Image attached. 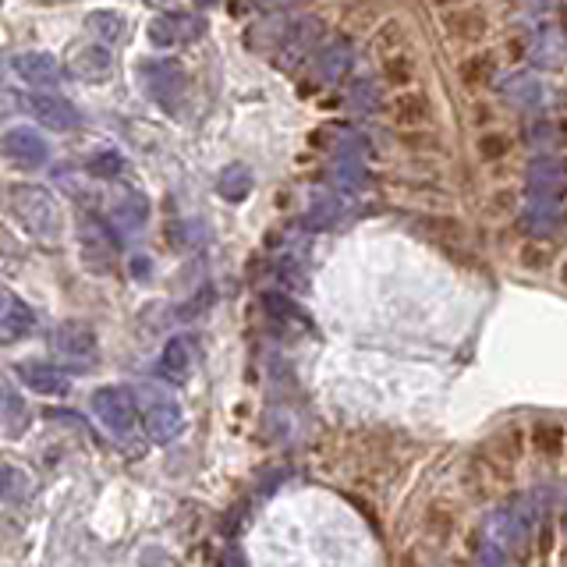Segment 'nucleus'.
I'll return each mask as SVG.
<instances>
[{
  "instance_id": "nucleus-33",
  "label": "nucleus",
  "mask_w": 567,
  "mask_h": 567,
  "mask_svg": "<svg viewBox=\"0 0 567 567\" xmlns=\"http://www.w3.org/2000/svg\"><path fill=\"white\" fill-rule=\"evenodd\" d=\"M86 171L93 178H117V174L125 171V156L117 153V149H100L86 160Z\"/></svg>"
},
{
  "instance_id": "nucleus-1",
  "label": "nucleus",
  "mask_w": 567,
  "mask_h": 567,
  "mask_svg": "<svg viewBox=\"0 0 567 567\" xmlns=\"http://www.w3.org/2000/svg\"><path fill=\"white\" fill-rule=\"evenodd\" d=\"M8 206L18 217V224H22L36 241H47V245L61 241L64 213H61V202H57V195L50 192V188L32 185V181L11 185L8 188Z\"/></svg>"
},
{
  "instance_id": "nucleus-41",
  "label": "nucleus",
  "mask_w": 567,
  "mask_h": 567,
  "mask_svg": "<svg viewBox=\"0 0 567 567\" xmlns=\"http://www.w3.org/2000/svg\"><path fill=\"white\" fill-rule=\"evenodd\" d=\"M15 302H18V298L11 295V291L4 288V284H0V316H8V312L15 309Z\"/></svg>"
},
{
  "instance_id": "nucleus-26",
  "label": "nucleus",
  "mask_w": 567,
  "mask_h": 567,
  "mask_svg": "<svg viewBox=\"0 0 567 567\" xmlns=\"http://www.w3.org/2000/svg\"><path fill=\"white\" fill-rule=\"evenodd\" d=\"M330 181H334L341 192L358 195L366 192L369 185V171H366V160H355V156H337L334 164H330Z\"/></svg>"
},
{
  "instance_id": "nucleus-31",
  "label": "nucleus",
  "mask_w": 567,
  "mask_h": 567,
  "mask_svg": "<svg viewBox=\"0 0 567 567\" xmlns=\"http://www.w3.org/2000/svg\"><path fill=\"white\" fill-rule=\"evenodd\" d=\"M380 71H383V82H387V86H397L401 93L415 82V61H412L408 54H390V57H383Z\"/></svg>"
},
{
  "instance_id": "nucleus-17",
  "label": "nucleus",
  "mask_w": 567,
  "mask_h": 567,
  "mask_svg": "<svg viewBox=\"0 0 567 567\" xmlns=\"http://www.w3.org/2000/svg\"><path fill=\"white\" fill-rule=\"evenodd\" d=\"M443 29L454 43H482L486 32H490V18L479 8H454L443 15Z\"/></svg>"
},
{
  "instance_id": "nucleus-4",
  "label": "nucleus",
  "mask_w": 567,
  "mask_h": 567,
  "mask_svg": "<svg viewBox=\"0 0 567 567\" xmlns=\"http://www.w3.org/2000/svg\"><path fill=\"white\" fill-rule=\"evenodd\" d=\"M78 252H82V266L89 273H114L117 266L114 227L103 224L96 213H82L78 217Z\"/></svg>"
},
{
  "instance_id": "nucleus-22",
  "label": "nucleus",
  "mask_w": 567,
  "mask_h": 567,
  "mask_svg": "<svg viewBox=\"0 0 567 567\" xmlns=\"http://www.w3.org/2000/svg\"><path fill=\"white\" fill-rule=\"evenodd\" d=\"M529 57L539 68H560L567 57V36L560 29H553V25H546V29H539L536 36H532Z\"/></svg>"
},
{
  "instance_id": "nucleus-16",
  "label": "nucleus",
  "mask_w": 567,
  "mask_h": 567,
  "mask_svg": "<svg viewBox=\"0 0 567 567\" xmlns=\"http://www.w3.org/2000/svg\"><path fill=\"white\" fill-rule=\"evenodd\" d=\"M486 532H490V546H497V550L521 546L525 536H529V511H521V507H504V511H497L490 518Z\"/></svg>"
},
{
  "instance_id": "nucleus-30",
  "label": "nucleus",
  "mask_w": 567,
  "mask_h": 567,
  "mask_svg": "<svg viewBox=\"0 0 567 567\" xmlns=\"http://www.w3.org/2000/svg\"><path fill=\"white\" fill-rule=\"evenodd\" d=\"M461 82H465L468 89H482V86H490V78L497 75V57L493 54H472L461 61L458 68Z\"/></svg>"
},
{
  "instance_id": "nucleus-37",
  "label": "nucleus",
  "mask_w": 567,
  "mask_h": 567,
  "mask_svg": "<svg viewBox=\"0 0 567 567\" xmlns=\"http://www.w3.org/2000/svg\"><path fill=\"white\" fill-rule=\"evenodd\" d=\"M475 567H507V553L486 543V546L479 550V557H475Z\"/></svg>"
},
{
  "instance_id": "nucleus-38",
  "label": "nucleus",
  "mask_w": 567,
  "mask_h": 567,
  "mask_svg": "<svg viewBox=\"0 0 567 567\" xmlns=\"http://www.w3.org/2000/svg\"><path fill=\"white\" fill-rule=\"evenodd\" d=\"M25 107V100L18 93H11V89H4L0 86V121H4V117H15L18 110Z\"/></svg>"
},
{
  "instance_id": "nucleus-44",
  "label": "nucleus",
  "mask_w": 567,
  "mask_h": 567,
  "mask_svg": "<svg viewBox=\"0 0 567 567\" xmlns=\"http://www.w3.org/2000/svg\"><path fill=\"white\" fill-rule=\"evenodd\" d=\"M560 280H564V284H567V263H564V270H560Z\"/></svg>"
},
{
  "instance_id": "nucleus-27",
  "label": "nucleus",
  "mask_w": 567,
  "mask_h": 567,
  "mask_svg": "<svg viewBox=\"0 0 567 567\" xmlns=\"http://www.w3.org/2000/svg\"><path fill=\"white\" fill-rule=\"evenodd\" d=\"M36 330V312L25 302H15L8 316H0V344H18Z\"/></svg>"
},
{
  "instance_id": "nucleus-13",
  "label": "nucleus",
  "mask_w": 567,
  "mask_h": 567,
  "mask_svg": "<svg viewBox=\"0 0 567 567\" xmlns=\"http://www.w3.org/2000/svg\"><path fill=\"white\" fill-rule=\"evenodd\" d=\"M525 181H529V195H553V199H560V192L567 188V160L553 153L539 156V160L529 164Z\"/></svg>"
},
{
  "instance_id": "nucleus-35",
  "label": "nucleus",
  "mask_w": 567,
  "mask_h": 567,
  "mask_svg": "<svg viewBox=\"0 0 567 567\" xmlns=\"http://www.w3.org/2000/svg\"><path fill=\"white\" fill-rule=\"evenodd\" d=\"M525 142L536 149H546L557 142V125L553 121H546V117H539V121H532L529 128H525Z\"/></svg>"
},
{
  "instance_id": "nucleus-29",
  "label": "nucleus",
  "mask_w": 567,
  "mask_h": 567,
  "mask_svg": "<svg viewBox=\"0 0 567 567\" xmlns=\"http://www.w3.org/2000/svg\"><path fill=\"white\" fill-rule=\"evenodd\" d=\"M341 217H344L341 199H334V195H312L309 213H305V224L316 227V231H330V227L341 224Z\"/></svg>"
},
{
  "instance_id": "nucleus-11",
  "label": "nucleus",
  "mask_w": 567,
  "mask_h": 567,
  "mask_svg": "<svg viewBox=\"0 0 567 567\" xmlns=\"http://www.w3.org/2000/svg\"><path fill=\"white\" fill-rule=\"evenodd\" d=\"M15 376L29 394H39V397H64L71 390V376L64 373L61 366H50V362H18L15 366Z\"/></svg>"
},
{
  "instance_id": "nucleus-10",
  "label": "nucleus",
  "mask_w": 567,
  "mask_h": 567,
  "mask_svg": "<svg viewBox=\"0 0 567 567\" xmlns=\"http://www.w3.org/2000/svg\"><path fill=\"white\" fill-rule=\"evenodd\" d=\"M25 110L50 132H75L82 125V114H78L75 103H68L57 93H29L25 96Z\"/></svg>"
},
{
  "instance_id": "nucleus-36",
  "label": "nucleus",
  "mask_w": 567,
  "mask_h": 567,
  "mask_svg": "<svg viewBox=\"0 0 567 567\" xmlns=\"http://www.w3.org/2000/svg\"><path fill=\"white\" fill-rule=\"evenodd\" d=\"M511 153V139L500 132H490V135H482L479 139V156L482 160H500V156Z\"/></svg>"
},
{
  "instance_id": "nucleus-42",
  "label": "nucleus",
  "mask_w": 567,
  "mask_h": 567,
  "mask_svg": "<svg viewBox=\"0 0 567 567\" xmlns=\"http://www.w3.org/2000/svg\"><path fill=\"white\" fill-rule=\"evenodd\" d=\"M401 567H422V564H419V557H415V553H404Z\"/></svg>"
},
{
  "instance_id": "nucleus-12",
  "label": "nucleus",
  "mask_w": 567,
  "mask_h": 567,
  "mask_svg": "<svg viewBox=\"0 0 567 567\" xmlns=\"http://www.w3.org/2000/svg\"><path fill=\"white\" fill-rule=\"evenodd\" d=\"M0 142H4V153H8L11 160H15V164H22V167H43L50 160V142L29 125L11 128V132L4 135Z\"/></svg>"
},
{
  "instance_id": "nucleus-9",
  "label": "nucleus",
  "mask_w": 567,
  "mask_h": 567,
  "mask_svg": "<svg viewBox=\"0 0 567 567\" xmlns=\"http://www.w3.org/2000/svg\"><path fill=\"white\" fill-rule=\"evenodd\" d=\"M206 22L192 11H164V15H156L149 22V43L160 50H174V47H185V43H195L202 36Z\"/></svg>"
},
{
  "instance_id": "nucleus-5",
  "label": "nucleus",
  "mask_w": 567,
  "mask_h": 567,
  "mask_svg": "<svg viewBox=\"0 0 567 567\" xmlns=\"http://www.w3.org/2000/svg\"><path fill=\"white\" fill-rule=\"evenodd\" d=\"M93 412L103 422V429L117 440H128L139 426V404H135V394L128 387H114V383L100 387L93 394Z\"/></svg>"
},
{
  "instance_id": "nucleus-2",
  "label": "nucleus",
  "mask_w": 567,
  "mask_h": 567,
  "mask_svg": "<svg viewBox=\"0 0 567 567\" xmlns=\"http://www.w3.org/2000/svg\"><path fill=\"white\" fill-rule=\"evenodd\" d=\"M50 355H54V366L89 373L100 362V337L82 319H61L50 330Z\"/></svg>"
},
{
  "instance_id": "nucleus-39",
  "label": "nucleus",
  "mask_w": 567,
  "mask_h": 567,
  "mask_svg": "<svg viewBox=\"0 0 567 567\" xmlns=\"http://www.w3.org/2000/svg\"><path fill=\"white\" fill-rule=\"evenodd\" d=\"M426 525L436 532V536H443V532H447V525H451V514L443 511V507H429V518H426Z\"/></svg>"
},
{
  "instance_id": "nucleus-23",
  "label": "nucleus",
  "mask_w": 567,
  "mask_h": 567,
  "mask_svg": "<svg viewBox=\"0 0 567 567\" xmlns=\"http://www.w3.org/2000/svg\"><path fill=\"white\" fill-rule=\"evenodd\" d=\"M86 29L93 32V39L100 47H117L121 39L128 36V22L121 11H110V8H100V11H89L86 15Z\"/></svg>"
},
{
  "instance_id": "nucleus-6",
  "label": "nucleus",
  "mask_w": 567,
  "mask_h": 567,
  "mask_svg": "<svg viewBox=\"0 0 567 567\" xmlns=\"http://www.w3.org/2000/svg\"><path fill=\"white\" fill-rule=\"evenodd\" d=\"M142 429L153 443H174L185 433V412L160 390H142Z\"/></svg>"
},
{
  "instance_id": "nucleus-21",
  "label": "nucleus",
  "mask_w": 567,
  "mask_h": 567,
  "mask_svg": "<svg viewBox=\"0 0 567 567\" xmlns=\"http://www.w3.org/2000/svg\"><path fill=\"white\" fill-rule=\"evenodd\" d=\"M36 493V475L15 461L0 458V504H25Z\"/></svg>"
},
{
  "instance_id": "nucleus-8",
  "label": "nucleus",
  "mask_w": 567,
  "mask_h": 567,
  "mask_svg": "<svg viewBox=\"0 0 567 567\" xmlns=\"http://www.w3.org/2000/svg\"><path fill=\"white\" fill-rule=\"evenodd\" d=\"M11 71L22 78L25 86L39 89V93H54L68 78L64 64L54 54H47V50H22V54H15L11 57Z\"/></svg>"
},
{
  "instance_id": "nucleus-40",
  "label": "nucleus",
  "mask_w": 567,
  "mask_h": 567,
  "mask_svg": "<svg viewBox=\"0 0 567 567\" xmlns=\"http://www.w3.org/2000/svg\"><path fill=\"white\" fill-rule=\"evenodd\" d=\"M149 273H153V263H149V256H132V277L135 280H146Z\"/></svg>"
},
{
  "instance_id": "nucleus-7",
  "label": "nucleus",
  "mask_w": 567,
  "mask_h": 567,
  "mask_svg": "<svg viewBox=\"0 0 567 567\" xmlns=\"http://www.w3.org/2000/svg\"><path fill=\"white\" fill-rule=\"evenodd\" d=\"M319 36H323V22L316 18H298V22H288V29L280 32V68L284 71H298L309 57H316Z\"/></svg>"
},
{
  "instance_id": "nucleus-28",
  "label": "nucleus",
  "mask_w": 567,
  "mask_h": 567,
  "mask_svg": "<svg viewBox=\"0 0 567 567\" xmlns=\"http://www.w3.org/2000/svg\"><path fill=\"white\" fill-rule=\"evenodd\" d=\"M252 171L245 164H231V167H224L220 171V178H217V192L224 195L227 202H241V199H249V192H252Z\"/></svg>"
},
{
  "instance_id": "nucleus-25",
  "label": "nucleus",
  "mask_w": 567,
  "mask_h": 567,
  "mask_svg": "<svg viewBox=\"0 0 567 567\" xmlns=\"http://www.w3.org/2000/svg\"><path fill=\"white\" fill-rule=\"evenodd\" d=\"M504 100L518 110H536L543 103V86H539V78L529 75V71H521V75L504 78Z\"/></svg>"
},
{
  "instance_id": "nucleus-3",
  "label": "nucleus",
  "mask_w": 567,
  "mask_h": 567,
  "mask_svg": "<svg viewBox=\"0 0 567 567\" xmlns=\"http://www.w3.org/2000/svg\"><path fill=\"white\" fill-rule=\"evenodd\" d=\"M139 78H142V86H146L149 100H156L164 110L178 114L188 93V78H185V68H181L174 57H156V61L139 64Z\"/></svg>"
},
{
  "instance_id": "nucleus-20",
  "label": "nucleus",
  "mask_w": 567,
  "mask_h": 567,
  "mask_svg": "<svg viewBox=\"0 0 567 567\" xmlns=\"http://www.w3.org/2000/svg\"><path fill=\"white\" fill-rule=\"evenodd\" d=\"M351 68V43L348 39H330L316 54V78L323 86H337Z\"/></svg>"
},
{
  "instance_id": "nucleus-15",
  "label": "nucleus",
  "mask_w": 567,
  "mask_h": 567,
  "mask_svg": "<svg viewBox=\"0 0 567 567\" xmlns=\"http://www.w3.org/2000/svg\"><path fill=\"white\" fill-rule=\"evenodd\" d=\"M149 220V199L142 192H121L110 202V227L114 234H139Z\"/></svg>"
},
{
  "instance_id": "nucleus-34",
  "label": "nucleus",
  "mask_w": 567,
  "mask_h": 567,
  "mask_svg": "<svg viewBox=\"0 0 567 567\" xmlns=\"http://www.w3.org/2000/svg\"><path fill=\"white\" fill-rule=\"evenodd\" d=\"M532 443H536V451L543 458H557L564 451V429L553 426V422H543V426L532 429Z\"/></svg>"
},
{
  "instance_id": "nucleus-24",
  "label": "nucleus",
  "mask_w": 567,
  "mask_h": 567,
  "mask_svg": "<svg viewBox=\"0 0 567 567\" xmlns=\"http://www.w3.org/2000/svg\"><path fill=\"white\" fill-rule=\"evenodd\" d=\"M160 369L174 380H188L195 369V344L192 337H171L164 344V355H160Z\"/></svg>"
},
{
  "instance_id": "nucleus-43",
  "label": "nucleus",
  "mask_w": 567,
  "mask_h": 567,
  "mask_svg": "<svg viewBox=\"0 0 567 567\" xmlns=\"http://www.w3.org/2000/svg\"><path fill=\"white\" fill-rule=\"evenodd\" d=\"M564 525H567V490H564Z\"/></svg>"
},
{
  "instance_id": "nucleus-32",
  "label": "nucleus",
  "mask_w": 567,
  "mask_h": 567,
  "mask_svg": "<svg viewBox=\"0 0 567 567\" xmlns=\"http://www.w3.org/2000/svg\"><path fill=\"white\" fill-rule=\"evenodd\" d=\"M376 50H380L383 57L390 54H404V43H408V25L401 22V18H387V22L376 29Z\"/></svg>"
},
{
  "instance_id": "nucleus-19",
  "label": "nucleus",
  "mask_w": 567,
  "mask_h": 567,
  "mask_svg": "<svg viewBox=\"0 0 567 567\" xmlns=\"http://www.w3.org/2000/svg\"><path fill=\"white\" fill-rule=\"evenodd\" d=\"M521 220H525L529 234H553L560 227V220H564L560 199H553V195H529L525 210H521Z\"/></svg>"
},
{
  "instance_id": "nucleus-18",
  "label": "nucleus",
  "mask_w": 567,
  "mask_h": 567,
  "mask_svg": "<svg viewBox=\"0 0 567 567\" xmlns=\"http://www.w3.org/2000/svg\"><path fill=\"white\" fill-rule=\"evenodd\" d=\"M71 75L82 78V82H103V78L114 71V54L100 43H89V47H78L68 61Z\"/></svg>"
},
{
  "instance_id": "nucleus-14",
  "label": "nucleus",
  "mask_w": 567,
  "mask_h": 567,
  "mask_svg": "<svg viewBox=\"0 0 567 567\" xmlns=\"http://www.w3.org/2000/svg\"><path fill=\"white\" fill-rule=\"evenodd\" d=\"M390 117H394V125L404 128V132H419L433 121V103H429L426 93L419 89H404L390 100Z\"/></svg>"
}]
</instances>
